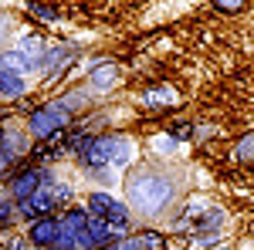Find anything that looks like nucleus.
Returning a JSON list of instances; mask_svg holds the SVG:
<instances>
[{"instance_id": "1", "label": "nucleus", "mask_w": 254, "mask_h": 250, "mask_svg": "<svg viewBox=\"0 0 254 250\" xmlns=\"http://www.w3.org/2000/svg\"><path fill=\"white\" fill-rule=\"evenodd\" d=\"M129 203L136 206L139 216H163L173 203V183L156 169H136L129 176Z\"/></svg>"}, {"instance_id": "2", "label": "nucleus", "mask_w": 254, "mask_h": 250, "mask_svg": "<svg viewBox=\"0 0 254 250\" xmlns=\"http://www.w3.org/2000/svg\"><path fill=\"white\" fill-rule=\"evenodd\" d=\"M88 206H92V213H95L98 220H105V223H119V227L129 223V210H126L119 200L105 196V193H92V196H88Z\"/></svg>"}, {"instance_id": "3", "label": "nucleus", "mask_w": 254, "mask_h": 250, "mask_svg": "<svg viewBox=\"0 0 254 250\" xmlns=\"http://www.w3.org/2000/svg\"><path fill=\"white\" fill-rule=\"evenodd\" d=\"M64 122H68V108H64V105H48V108L34 112L31 129H34L38 135H51V132H58Z\"/></svg>"}, {"instance_id": "4", "label": "nucleus", "mask_w": 254, "mask_h": 250, "mask_svg": "<svg viewBox=\"0 0 254 250\" xmlns=\"http://www.w3.org/2000/svg\"><path fill=\"white\" fill-rule=\"evenodd\" d=\"M58 220L55 216H41L34 220V227H31V244H38V247H55L58 244Z\"/></svg>"}, {"instance_id": "5", "label": "nucleus", "mask_w": 254, "mask_h": 250, "mask_svg": "<svg viewBox=\"0 0 254 250\" xmlns=\"http://www.w3.org/2000/svg\"><path fill=\"white\" fill-rule=\"evenodd\" d=\"M38 190H41V173L38 169H27V173H20L17 179L10 183V193H14V200H20V203L31 200Z\"/></svg>"}, {"instance_id": "6", "label": "nucleus", "mask_w": 254, "mask_h": 250, "mask_svg": "<svg viewBox=\"0 0 254 250\" xmlns=\"http://www.w3.org/2000/svg\"><path fill=\"white\" fill-rule=\"evenodd\" d=\"M20 92H24L20 78H14V75H3V71H0V95H10V98H17Z\"/></svg>"}, {"instance_id": "7", "label": "nucleus", "mask_w": 254, "mask_h": 250, "mask_svg": "<svg viewBox=\"0 0 254 250\" xmlns=\"http://www.w3.org/2000/svg\"><path fill=\"white\" fill-rule=\"evenodd\" d=\"M136 247L139 250H163L166 240H163V233H142V237H136Z\"/></svg>"}, {"instance_id": "8", "label": "nucleus", "mask_w": 254, "mask_h": 250, "mask_svg": "<svg viewBox=\"0 0 254 250\" xmlns=\"http://www.w3.org/2000/svg\"><path fill=\"white\" fill-rule=\"evenodd\" d=\"M146 101H149V105H173L176 98H173L170 88H156V92H146Z\"/></svg>"}, {"instance_id": "9", "label": "nucleus", "mask_w": 254, "mask_h": 250, "mask_svg": "<svg viewBox=\"0 0 254 250\" xmlns=\"http://www.w3.org/2000/svg\"><path fill=\"white\" fill-rule=\"evenodd\" d=\"M170 135H173V139H190V135H193V125H190V122H173Z\"/></svg>"}, {"instance_id": "10", "label": "nucleus", "mask_w": 254, "mask_h": 250, "mask_svg": "<svg viewBox=\"0 0 254 250\" xmlns=\"http://www.w3.org/2000/svg\"><path fill=\"white\" fill-rule=\"evenodd\" d=\"M92 81H95L98 88H105V85H112V81H116V75H112V68H102V71L92 75Z\"/></svg>"}, {"instance_id": "11", "label": "nucleus", "mask_w": 254, "mask_h": 250, "mask_svg": "<svg viewBox=\"0 0 254 250\" xmlns=\"http://www.w3.org/2000/svg\"><path fill=\"white\" fill-rule=\"evenodd\" d=\"M217 10H224V14H237L241 3H217Z\"/></svg>"}]
</instances>
